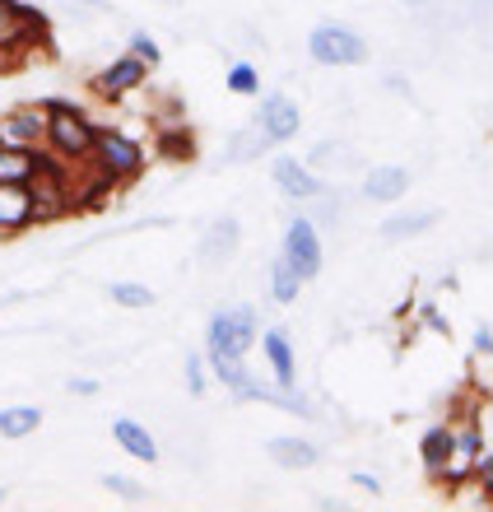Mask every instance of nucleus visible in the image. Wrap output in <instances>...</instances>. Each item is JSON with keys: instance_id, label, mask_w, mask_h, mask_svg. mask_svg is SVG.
<instances>
[{"instance_id": "nucleus-28", "label": "nucleus", "mask_w": 493, "mask_h": 512, "mask_svg": "<svg viewBox=\"0 0 493 512\" xmlns=\"http://www.w3.org/2000/svg\"><path fill=\"white\" fill-rule=\"evenodd\" d=\"M187 391L191 396H205V359L187 354Z\"/></svg>"}, {"instance_id": "nucleus-10", "label": "nucleus", "mask_w": 493, "mask_h": 512, "mask_svg": "<svg viewBox=\"0 0 493 512\" xmlns=\"http://www.w3.org/2000/svg\"><path fill=\"white\" fill-rule=\"evenodd\" d=\"M270 177H275V187H280L289 201H312V196H321V182L307 173V163L289 159V154L270 159Z\"/></svg>"}, {"instance_id": "nucleus-36", "label": "nucleus", "mask_w": 493, "mask_h": 512, "mask_svg": "<svg viewBox=\"0 0 493 512\" xmlns=\"http://www.w3.org/2000/svg\"><path fill=\"white\" fill-rule=\"evenodd\" d=\"M405 5H424V0H405Z\"/></svg>"}, {"instance_id": "nucleus-24", "label": "nucleus", "mask_w": 493, "mask_h": 512, "mask_svg": "<svg viewBox=\"0 0 493 512\" xmlns=\"http://www.w3.org/2000/svg\"><path fill=\"white\" fill-rule=\"evenodd\" d=\"M107 294L121 308H154V289H145V284H112Z\"/></svg>"}, {"instance_id": "nucleus-8", "label": "nucleus", "mask_w": 493, "mask_h": 512, "mask_svg": "<svg viewBox=\"0 0 493 512\" xmlns=\"http://www.w3.org/2000/svg\"><path fill=\"white\" fill-rule=\"evenodd\" d=\"M28 224H38L33 182H0V233L28 229Z\"/></svg>"}, {"instance_id": "nucleus-18", "label": "nucleus", "mask_w": 493, "mask_h": 512, "mask_svg": "<svg viewBox=\"0 0 493 512\" xmlns=\"http://www.w3.org/2000/svg\"><path fill=\"white\" fill-rule=\"evenodd\" d=\"M298 289H303V275H298L294 261L280 252L275 256V266H270V298H275V303H294Z\"/></svg>"}, {"instance_id": "nucleus-17", "label": "nucleus", "mask_w": 493, "mask_h": 512, "mask_svg": "<svg viewBox=\"0 0 493 512\" xmlns=\"http://www.w3.org/2000/svg\"><path fill=\"white\" fill-rule=\"evenodd\" d=\"M266 359L270 368H275V382H280L284 391H294V350H289V336L284 331H266Z\"/></svg>"}, {"instance_id": "nucleus-11", "label": "nucleus", "mask_w": 493, "mask_h": 512, "mask_svg": "<svg viewBox=\"0 0 493 512\" xmlns=\"http://www.w3.org/2000/svg\"><path fill=\"white\" fill-rule=\"evenodd\" d=\"M256 122L266 126V135L280 145V140H294L298 126H303V117H298V103L294 98H284V94H270L266 103H261V117Z\"/></svg>"}, {"instance_id": "nucleus-1", "label": "nucleus", "mask_w": 493, "mask_h": 512, "mask_svg": "<svg viewBox=\"0 0 493 512\" xmlns=\"http://www.w3.org/2000/svg\"><path fill=\"white\" fill-rule=\"evenodd\" d=\"M98 126L75 103H47V149H56L66 163H80L94 154Z\"/></svg>"}, {"instance_id": "nucleus-33", "label": "nucleus", "mask_w": 493, "mask_h": 512, "mask_svg": "<svg viewBox=\"0 0 493 512\" xmlns=\"http://www.w3.org/2000/svg\"><path fill=\"white\" fill-rule=\"evenodd\" d=\"M475 350H480V354H493V336H489V331H484V326H480V331H475Z\"/></svg>"}, {"instance_id": "nucleus-9", "label": "nucleus", "mask_w": 493, "mask_h": 512, "mask_svg": "<svg viewBox=\"0 0 493 512\" xmlns=\"http://www.w3.org/2000/svg\"><path fill=\"white\" fill-rule=\"evenodd\" d=\"M0 135L5 145H19V149H38L47 145V108H19L0 122Z\"/></svg>"}, {"instance_id": "nucleus-20", "label": "nucleus", "mask_w": 493, "mask_h": 512, "mask_svg": "<svg viewBox=\"0 0 493 512\" xmlns=\"http://www.w3.org/2000/svg\"><path fill=\"white\" fill-rule=\"evenodd\" d=\"M210 368H214V378L224 382V387H233L238 396L252 387V373L242 364V354H210Z\"/></svg>"}, {"instance_id": "nucleus-7", "label": "nucleus", "mask_w": 493, "mask_h": 512, "mask_svg": "<svg viewBox=\"0 0 493 512\" xmlns=\"http://www.w3.org/2000/svg\"><path fill=\"white\" fill-rule=\"evenodd\" d=\"M145 75H149L145 61H140L135 52H126V56H117V61H112V66H107L103 75L94 80V94L107 98V103H117V98H126L131 89H140V84H145Z\"/></svg>"}, {"instance_id": "nucleus-6", "label": "nucleus", "mask_w": 493, "mask_h": 512, "mask_svg": "<svg viewBox=\"0 0 493 512\" xmlns=\"http://www.w3.org/2000/svg\"><path fill=\"white\" fill-rule=\"evenodd\" d=\"M284 256L294 261V270L303 280H317L321 275V238L312 229V219H294L289 233H284Z\"/></svg>"}, {"instance_id": "nucleus-5", "label": "nucleus", "mask_w": 493, "mask_h": 512, "mask_svg": "<svg viewBox=\"0 0 493 512\" xmlns=\"http://www.w3.org/2000/svg\"><path fill=\"white\" fill-rule=\"evenodd\" d=\"M42 28H47L42 10H28L19 0H0V47H5V52L24 56L28 42L42 38Z\"/></svg>"}, {"instance_id": "nucleus-34", "label": "nucleus", "mask_w": 493, "mask_h": 512, "mask_svg": "<svg viewBox=\"0 0 493 512\" xmlns=\"http://www.w3.org/2000/svg\"><path fill=\"white\" fill-rule=\"evenodd\" d=\"M354 485H359V489H368V494H377V489H382V485H377V480H373V475H354Z\"/></svg>"}, {"instance_id": "nucleus-31", "label": "nucleus", "mask_w": 493, "mask_h": 512, "mask_svg": "<svg viewBox=\"0 0 493 512\" xmlns=\"http://www.w3.org/2000/svg\"><path fill=\"white\" fill-rule=\"evenodd\" d=\"M424 322L433 326V331H438V336H447V322H442V317H438V308H424Z\"/></svg>"}, {"instance_id": "nucleus-4", "label": "nucleus", "mask_w": 493, "mask_h": 512, "mask_svg": "<svg viewBox=\"0 0 493 512\" xmlns=\"http://www.w3.org/2000/svg\"><path fill=\"white\" fill-rule=\"evenodd\" d=\"M94 159L103 173H112L117 182H131V177L145 173V149L135 145L131 135L121 131H107V126H98V140H94Z\"/></svg>"}, {"instance_id": "nucleus-13", "label": "nucleus", "mask_w": 493, "mask_h": 512, "mask_svg": "<svg viewBox=\"0 0 493 512\" xmlns=\"http://www.w3.org/2000/svg\"><path fill=\"white\" fill-rule=\"evenodd\" d=\"M112 438H117L121 452H131L135 461H159V443L149 438L145 424H135V419H117L112 424Z\"/></svg>"}, {"instance_id": "nucleus-23", "label": "nucleus", "mask_w": 493, "mask_h": 512, "mask_svg": "<svg viewBox=\"0 0 493 512\" xmlns=\"http://www.w3.org/2000/svg\"><path fill=\"white\" fill-rule=\"evenodd\" d=\"M433 210H419V215H396L382 224V238H391V243H400V238H410V233H424L428 224H433Z\"/></svg>"}, {"instance_id": "nucleus-30", "label": "nucleus", "mask_w": 493, "mask_h": 512, "mask_svg": "<svg viewBox=\"0 0 493 512\" xmlns=\"http://www.w3.org/2000/svg\"><path fill=\"white\" fill-rule=\"evenodd\" d=\"M163 149H168V154H182V159H187V154H191L187 131H168V135H163Z\"/></svg>"}, {"instance_id": "nucleus-15", "label": "nucleus", "mask_w": 493, "mask_h": 512, "mask_svg": "<svg viewBox=\"0 0 493 512\" xmlns=\"http://www.w3.org/2000/svg\"><path fill=\"white\" fill-rule=\"evenodd\" d=\"M456 452V429L452 424H433V429L424 433V443H419V457H424L428 471H442L447 461H452Z\"/></svg>"}, {"instance_id": "nucleus-16", "label": "nucleus", "mask_w": 493, "mask_h": 512, "mask_svg": "<svg viewBox=\"0 0 493 512\" xmlns=\"http://www.w3.org/2000/svg\"><path fill=\"white\" fill-rule=\"evenodd\" d=\"M38 177V154L19 145H0V182H33Z\"/></svg>"}, {"instance_id": "nucleus-12", "label": "nucleus", "mask_w": 493, "mask_h": 512, "mask_svg": "<svg viewBox=\"0 0 493 512\" xmlns=\"http://www.w3.org/2000/svg\"><path fill=\"white\" fill-rule=\"evenodd\" d=\"M410 191V168H396V163H382L363 177V196L368 201H400Z\"/></svg>"}, {"instance_id": "nucleus-32", "label": "nucleus", "mask_w": 493, "mask_h": 512, "mask_svg": "<svg viewBox=\"0 0 493 512\" xmlns=\"http://www.w3.org/2000/svg\"><path fill=\"white\" fill-rule=\"evenodd\" d=\"M70 391H75V396H94V391H98V382H89V378H75V382H70Z\"/></svg>"}, {"instance_id": "nucleus-21", "label": "nucleus", "mask_w": 493, "mask_h": 512, "mask_svg": "<svg viewBox=\"0 0 493 512\" xmlns=\"http://www.w3.org/2000/svg\"><path fill=\"white\" fill-rule=\"evenodd\" d=\"M38 424H42L38 405H14V410H0V438H28Z\"/></svg>"}, {"instance_id": "nucleus-29", "label": "nucleus", "mask_w": 493, "mask_h": 512, "mask_svg": "<svg viewBox=\"0 0 493 512\" xmlns=\"http://www.w3.org/2000/svg\"><path fill=\"white\" fill-rule=\"evenodd\" d=\"M475 480H480L484 499L493 503V452H484V457H475Z\"/></svg>"}, {"instance_id": "nucleus-25", "label": "nucleus", "mask_w": 493, "mask_h": 512, "mask_svg": "<svg viewBox=\"0 0 493 512\" xmlns=\"http://www.w3.org/2000/svg\"><path fill=\"white\" fill-rule=\"evenodd\" d=\"M228 89H233V94H256V89H261V75H256V66H247V61H233V66H228Z\"/></svg>"}, {"instance_id": "nucleus-37", "label": "nucleus", "mask_w": 493, "mask_h": 512, "mask_svg": "<svg viewBox=\"0 0 493 512\" xmlns=\"http://www.w3.org/2000/svg\"><path fill=\"white\" fill-rule=\"evenodd\" d=\"M0 503H5V489H0Z\"/></svg>"}, {"instance_id": "nucleus-14", "label": "nucleus", "mask_w": 493, "mask_h": 512, "mask_svg": "<svg viewBox=\"0 0 493 512\" xmlns=\"http://www.w3.org/2000/svg\"><path fill=\"white\" fill-rule=\"evenodd\" d=\"M270 461H280L284 471H307L321 461V452L307 438H270Z\"/></svg>"}, {"instance_id": "nucleus-35", "label": "nucleus", "mask_w": 493, "mask_h": 512, "mask_svg": "<svg viewBox=\"0 0 493 512\" xmlns=\"http://www.w3.org/2000/svg\"><path fill=\"white\" fill-rule=\"evenodd\" d=\"M14 61H19V56H14V52H5V47H0V75H5V70H14Z\"/></svg>"}, {"instance_id": "nucleus-22", "label": "nucleus", "mask_w": 493, "mask_h": 512, "mask_svg": "<svg viewBox=\"0 0 493 512\" xmlns=\"http://www.w3.org/2000/svg\"><path fill=\"white\" fill-rule=\"evenodd\" d=\"M270 145H275V140H270V135H266V126H261V122H252V126H247V131L238 135V140H233V145H228V159H233V163H242V159H252V154H261V149H270Z\"/></svg>"}, {"instance_id": "nucleus-26", "label": "nucleus", "mask_w": 493, "mask_h": 512, "mask_svg": "<svg viewBox=\"0 0 493 512\" xmlns=\"http://www.w3.org/2000/svg\"><path fill=\"white\" fill-rule=\"evenodd\" d=\"M103 485H107V494H121L126 503H145L149 499L145 489L135 485V480H126V475H103Z\"/></svg>"}, {"instance_id": "nucleus-2", "label": "nucleus", "mask_w": 493, "mask_h": 512, "mask_svg": "<svg viewBox=\"0 0 493 512\" xmlns=\"http://www.w3.org/2000/svg\"><path fill=\"white\" fill-rule=\"evenodd\" d=\"M307 52L317 66H363L368 61V42L359 33H349L345 24H321L307 38Z\"/></svg>"}, {"instance_id": "nucleus-27", "label": "nucleus", "mask_w": 493, "mask_h": 512, "mask_svg": "<svg viewBox=\"0 0 493 512\" xmlns=\"http://www.w3.org/2000/svg\"><path fill=\"white\" fill-rule=\"evenodd\" d=\"M131 52H135V56H140V61H145V66H149V70H154V66H159V61H163V52H159V42L149 38V33H135V38H131Z\"/></svg>"}, {"instance_id": "nucleus-38", "label": "nucleus", "mask_w": 493, "mask_h": 512, "mask_svg": "<svg viewBox=\"0 0 493 512\" xmlns=\"http://www.w3.org/2000/svg\"><path fill=\"white\" fill-rule=\"evenodd\" d=\"M0 145H5V135H0Z\"/></svg>"}, {"instance_id": "nucleus-3", "label": "nucleus", "mask_w": 493, "mask_h": 512, "mask_svg": "<svg viewBox=\"0 0 493 512\" xmlns=\"http://www.w3.org/2000/svg\"><path fill=\"white\" fill-rule=\"evenodd\" d=\"M252 340H256V312L252 308H224L210 317V331H205L210 354H242V359H247Z\"/></svg>"}, {"instance_id": "nucleus-19", "label": "nucleus", "mask_w": 493, "mask_h": 512, "mask_svg": "<svg viewBox=\"0 0 493 512\" xmlns=\"http://www.w3.org/2000/svg\"><path fill=\"white\" fill-rule=\"evenodd\" d=\"M233 252H238V219H219L210 229V238L200 243V256L205 261H228Z\"/></svg>"}]
</instances>
